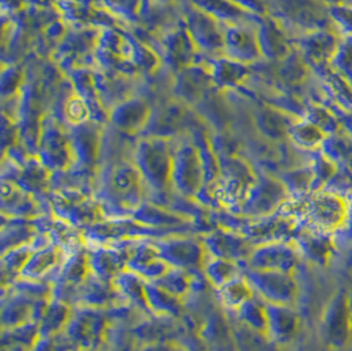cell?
<instances>
[{
    "instance_id": "cell-12",
    "label": "cell",
    "mask_w": 352,
    "mask_h": 351,
    "mask_svg": "<svg viewBox=\"0 0 352 351\" xmlns=\"http://www.w3.org/2000/svg\"><path fill=\"white\" fill-rule=\"evenodd\" d=\"M202 272L206 276L208 284L215 289L239 277V268L236 266V262L215 256L208 255L202 267Z\"/></svg>"
},
{
    "instance_id": "cell-9",
    "label": "cell",
    "mask_w": 352,
    "mask_h": 351,
    "mask_svg": "<svg viewBox=\"0 0 352 351\" xmlns=\"http://www.w3.org/2000/svg\"><path fill=\"white\" fill-rule=\"evenodd\" d=\"M112 281L126 303L140 309L142 312H144L145 315L151 313L146 305V297H145L146 280L140 275L127 268L126 271L118 275Z\"/></svg>"
},
{
    "instance_id": "cell-2",
    "label": "cell",
    "mask_w": 352,
    "mask_h": 351,
    "mask_svg": "<svg viewBox=\"0 0 352 351\" xmlns=\"http://www.w3.org/2000/svg\"><path fill=\"white\" fill-rule=\"evenodd\" d=\"M161 259L169 266L186 271H202L208 257L202 240L184 234L153 240Z\"/></svg>"
},
{
    "instance_id": "cell-18",
    "label": "cell",
    "mask_w": 352,
    "mask_h": 351,
    "mask_svg": "<svg viewBox=\"0 0 352 351\" xmlns=\"http://www.w3.org/2000/svg\"><path fill=\"white\" fill-rule=\"evenodd\" d=\"M96 351H115L112 350V349H110V348H107V349H98Z\"/></svg>"
},
{
    "instance_id": "cell-6",
    "label": "cell",
    "mask_w": 352,
    "mask_h": 351,
    "mask_svg": "<svg viewBox=\"0 0 352 351\" xmlns=\"http://www.w3.org/2000/svg\"><path fill=\"white\" fill-rule=\"evenodd\" d=\"M202 242L208 255L210 256L236 262L241 259L250 257L248 255L251 254L248 244L243 238L232 233V230L212 231L206 237H204Z\"/></svg>"
},
{
    "instance_id": "cell-17",
    "label": "cell",
    "mask_w": 352,
    "mask_h": 351,
    "mask_svg": "<svg viewBox=\"0 0 352 351\" xmlns=\"http://www.w3.org/2000/svg\"><path fill=\"white\" fill-rule=\"evenodd\" d=\"M138 351H190L178 339H166L143 345Z\"/></svg>"
},
{
    "instance_id": "cell-10",
    "label": "cell",
    "mask_w": 352,
    "mask_h": 351,
    "mask_svg": "<svg viewBox=\"0 0 352 351\" xmlns=\"http://www.w3.org/2000/svg\"><path fill=\"white\" fill-rule=\"evenodd\" d=\"M146 305L152 315L178 319L182 313L184 304L179 297L159 287L153 281H146L145 286Z\"/></svg>"
},
{
    "instance_id": "cell-4",
    "label": "cell",
    "mask_w": 352,
    "mask_h": 351,
    "mask_svg": "<svg viewBox=\"0 0 352 351\" xmlns=\"http://www.w3.org/2000/svg\"><path fill=\"white\" fill-rule=\"evenodd\" d=\"M129 257V247L111 244H98L87 253L90 272L110 281L127 270Z\"/></svg>"
},
{
    "instance_id": "cell-15",
    "label": "cell",
    "mask_w": 352,
    "mask_h": 351,
    "mask_svg": "<svg viewBox=\"0 0 352 351\" xmlns=\"http://www.w3.org/2000/svg\"><path fill=\"white\" fill-rule=\"evenodd\" d=\"M34 251L32 243L31 244H25L17 248H12L10 251H7L6 254H3L1 257V271H3V277L6 280V277H11V283L14 280H16L17 277H20L21 272L24 270L27 262L30 260V257Z\"/></svg>"
},
{
    "instance_id": "cell-19",
    "label": "cell",
    "mask_w": 352,
    "mask_h": 351,
    "mask_svg": "<svg viewBox=\"0 0 352 351\" xmlns=\"http://www.w3.org/2000/svg\"><path fill=\"white\" fill-rule=\"evenodd\" d=\"M78 351H85V350H78Z\"/></svg>"
},
{
    "instance_id": "cell-13",
    "label": "cell",
    "mask_w": 352,
    "mask_h": 351,
    "mask_svg": "<svg viewBox=\"0 0 352 351\" xmlns=\"http://www.w3.org/2000/svg\"><path fill=\"white\" fill-rule=\"evenodd\" d=\"M217 296L226 309L236 312L241 305L252 299V287L247 279L241 276L215 289Z\"/></svg>"
},
{
    "instance_id": "cell-8",
    "label": "cell",
    "mask_w": 352,
    "mask_h": 351,
    "mask_svg": "<svg viewBox=\"0 0 352 351\" xmlns=\"http://www.w3.org/2000/svg\"><path fill=\"white\" fill-rule=\"evenodd\" d=\"M140 171L148 184L156 189L162 191L172 173L170 160L165 151L156 147H149L140 156Z\"/></svg>"
},
{
    "instance_id": "cell-11",
    "label": "cell",
    "mask_w": 352,
    "mask_h": 351,
    "mask_svg": "<svg viewBox=\"0 0 352 351\" xmlns=\"http://www.w3.org/2000/svg\"><path fill=\"white\" fill-rule=\"evenodd\" d=\"M72 313L73 309H70V305L56 299H50L48 306L38 322L40 337L49 338L63 333L72 317Z\"/></svg>"
},
{
    "instance_id": "cell-16",
    "label": "cell",
    "mask_w": 352,
    "mask_h": 351,
    "mask_svg": "<svg viewBox=\"0 0 352 351\" xmlns=\"http://www.w3.org/2000/svg\"><path fill=\"white\" fill-rule=\"evenodd\" d=\"M241 322L247 323L252 329H261L265 326L267 319H265V313L261 310V308L257 305L252 299H250L247 303L243 304L241 308L236 310Z\"/></svg>"
},
{
    "instance_id": "cell-5",
    "label": "cell",
    "mask_w": 352,
    "mask_h": 351,
    "mask_svg": "<svg viewBox=\"0 0 352 351\" xmlns=\"http://www.w3.org/2000/svg\"><path fill=\"white\" fill-rule=\"evenodd\" d=\"M65 256H66V251L64 248H61L54 243L49 244L47 247H43L40 250H36L33 251L32 255L27 262L20 276L31 280H38V281H47L45 279L52 275L56 279L64 264L66 259Z\"/></svg>"
},
{
    "instance_id": "cell-14",
    "label": "cell",
    "mask_w": 352,
    "mask_h": 351,
    "mask_svg": "<svg viewBox=\"0 0 352 351\" xmlns=\"http://www.w3.org/2000/svg\"><path fill=\"white\" fill-rule=\"evenodd\" d=\"M192 275L194 271H186L176 267H169V270L165 272L157 280L153 283L159 287L168 290L169 293L179 297L181 300H185L190 296L192 289Z\"/></svg>"
},
{
    "instance_id": "cell-3",
    "label": "cell",
    "mask_w": 352,
    "mask_h": 351,
    "mask_svg": "<svg viewBox=\"0 0 352 351\" xmlns=\"http://www.w3.org/2000/svg\"><path fill=\"white\" fill-rule=\"evenodd\" d=\"M126 301L113 286V281L89 273L86 280L77 288L76 306H87L96 309H111Z\"/></svg>"
},
{
    "instance_id": "cell-1",
    "label": "cell",
    "mask_w": 352,
    "mask_h": 351,
    "mask_svg": "<svg viewBox=\"0 0 352 351\" xmlns=\"http://www.w3.org/2000/svg\"><path fill=\"white\" fill-rule=\"evenodd\" d=\"M110 322L109 309L76 306L64 334L74 350L96 351L106 342Z\"/></svg>"
},
{
    "instance_id": "cell-7",
    "label": "cell",
    "mask_w": 352,
    "mask_h": 351,
    "mask_svg": "<svg viewBox=\"0 0 352 351\" xmlns=\"http://www.w3.org/2000/svg\"><path fill=\"white\" fill-rule=\"evenodd\" d=\"M170 177L178 192L184 195H194L201 191L202 182V165L192 151L182 152L176 160Z\"/></svg>"
}]
</instances>
